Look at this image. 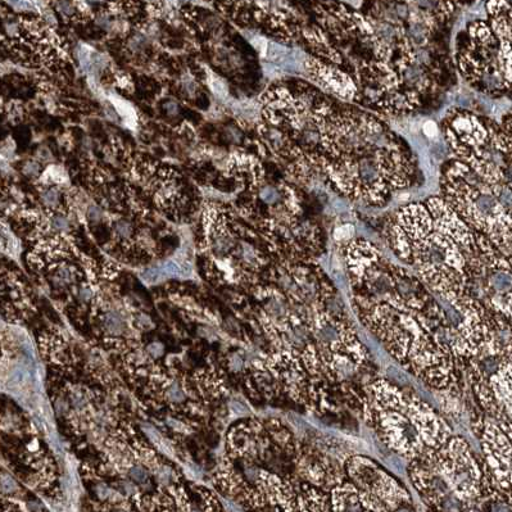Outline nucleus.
Returning <instances> with one entry per match:
<instances>
[{"mask_svg": "<svg viewBox=\"0 0 512 512\" xmlns=\"http://www.w3.org/2000/svg\"><path fill=\"white\" fill-rule=\"evenodd\" d=\"M20 491L15 479L11 475L0 471V495L11 496Z\"/></svg>", "mask_w": 512, "mask_h": 512, "instance_id": "f257e3e1", "label": "nucleus"}, {"mask_svg": "<svg viewBox=\"0 0 512 512\" xmlns=\"http://www.w3.org/2000/svg\"><path fill=\"white\" fill-rule=\"evenodd\" d=\"M104 326L111 334L119 335L125 332V323L119 315L110 314L104 320Z\"/></svg>", "mask_w": 512, "mask_h": 512, "instance_id": "f03ea898", "label": "nucleus"}, {"mask_svg": "<svg viewBox=\"0 0 512 512\" xmlns=\"http://www.w3.org/2000/svg\"><path fill=\"white\" fill-rule=\"evenodd\" d=\"M113 104H115L117 111H119L120 115L124 116L126 120L135 121V119H137V117L134 115L133 108H131L128 103L115 101V99H113Z\"/></svg>", "mask_w": 512, "mask_h": 512, "instance_id": "7ed1b4c3", "label": "nucleus"}, {"mask_svg": "<svg viewBox=\"0 0 512 512\" xmlns=\"http://www.w3.org/2000/svg\"><path fill=\"white\" fill-rule=\"evenodd\" d=\"M210 86L212 92H214L217 95V97L225 98L226 95H228V89H226V85L222 83L219 77H211Z\"/></svg>", "mask_w": 512, "mask_h": 512, "instance_id": "20e7f679", "label": "nucleus"}, {"mask_svg": "<svg viewBox=\"0 0 512 512\" xmlns=\"http://www.w3.org/2000/svg\"><path fill=\"white\" fill-rule=\"evenodd\" d=\"M167 396H169V400L172 402H183L185 400V394L181 391L178 383L171 385L169 392H167Z\"/></svg>", "mask_w": 512, "mask_h": 512, "instance_id": "39448f33", "label": "nucleus"}, {"mask_svg": "<svg viewBox=\"0 0 512 512\" xmlns=\"http://www.w3.org/2000/svg\"><path fill=\"white\" fill-rule=\"evenodd\" d=\"M129 475L131 479L138 483H144L148 479L146 470L140 468V466H134V468H131Z\"/></svg>", "mask_w": 512, "mask_h": 512, "instance_id": "423d86ee", "label": "nucleus"}, {"mask_svg": "<svg viewBox=\"0 0 512 512\" xmlns=\"http://www.w3.org/2000/svg\"><path fill=\"white\" fill-rule=\"evenodd\" d=\"M163 273L166 275L171 276H180L181 275V269L178 265L175 264V262H166L165 265L162 267Z\"/></svg>", "mask_w": 512, "mask_h": 512, "instance_id": "0eeeda50", "label": "nucleus"}, {"mask_svg": "<svg viewBox=\"0 0 512 512\" xmlns=\"http://www.w3.org/2000/svg\"><path fill=\"white\" fill-rule=\"evenodd\" d=\"M43 201L45 205L54 206L57 205L58 202V194L56 190H49V192H45L43 194Z\"/></svg>", "mask_w": 512, "mask_h": 512, "instance_id": "6e6552de", "label": "nucleus"}, {"mask_svg": "<svg viewBox=\"0 0 512 512\" xmlns=\"http://www.w3.org/2000/svg\"><path fill=\"white\" fill-rule=\"evenodd\" d=\"M116 231L120 237L128 238L131 234V226L128 224V222L121 221L119 224H117Z\"/></svg>", "mask_w": 512, "mask_h": 512, "instance_id": "1a4fd4ad", "label": "nucleus"}, {"mask_svg": "<svg viewBox=\"0 0 512 512\" xmlns=\"http://www.w3.org/2000/svg\"><path fill=\"white\" fill-rule=\"evenodd\" d=\"M269 47L270 48H267V52H269L271 60H276V58L284 56L285 52L283 48L278 47L276 44H270Z\"/></svg>", "mask_w": 512, "mask_h": 512, "instance_id": "9d476101", "label": "nucleus"}, {"mask_svg": "<svg viewBox=\"0 0 512 512\" xmlns=\"http://www.w3.org/2000/svg\"><path fill=\"white\" fill-rule=\"evenodd\" d=\"M149 355L154 357V359H158L163 355V346L160 343H152L148 346Z\"/></svg>", "mask_w": 512, "mask_h": 512, "instance_id": "9b49d317", "label": "nucleus"}, {"mask_svg": "<svg viewBox=\"0 0 512 512\" xmlns=\"http://www.w3.org/2000/svg\"><path fill=\"white\" fill-rule=\"evenodd\" d=\"M424 133L427 134L429 138H436L438 135L437 125L432 121H428L427 124L424 125Z\"/></svg>", "mask_w": 512, "mask_h": 512, "instance_id": "f8f14e48", "label": "nucleus"}, {"mask_svg": "<svg viewBox=\"0 0 512 512\" xmlns=\"http://www.w3.org/2000/svg\"><path fill=\"white\" fill-rule=\"evenodd\" d=\"M60 11L63 13V15L69 16L74 13V7H72L69 2H61Z\"/></svg>", "mask_w": 512, "mask_h": 512, "instance_id": "ddd939ff", "label": "nucleus"}, {"mask_svg": "<svg viewBox=\"0 0 512 512\" xmlns=\"http://www.w3.org/2000/svg\"><path fill=\"white\" fill-rule=\"evenodd\" d=\"M144 278L148 280V282L154 283L157 282L158 278H160V274H158L157 270H148Z\"/></svg>", "mask_w": 512, "mask_h": 512, "instance_id": "4468645a", "label": "nucleus"}, {"mask_svg": "<svg viewBox=\"0 0 512 512\" xmlns=\"http://www.w3.org/2000/svg\"><path fill=\"white\" fill-rule=\"evenodd\" d=\"M53 226L56 229H66L67 228V221L66 219H63V217H56V219L53 220Z\"/></svg>", "mask_w": 512, "mask_h": 512, "instance_id": "2eb2a0df", "label": "nucleus"}, {"mask_svg": "<svg viewBox=\"0 0 512 512\" xmlns=\"http://www.w3.org/2000/svg\"><path fill=\"white\" fill-rule=\"evenodd\" d=\"M169 425H170L171 428H174L175 430H178V432H181V430L185 429V425L181 424L180 421L169 420Z\"/></svg>", "mask_w": 512, "mask_h": 512, "instance_id": "dca6fc26", "label": "nucleus"}, {"mask_svg": "<svg viewBox=\"0 0 512 512\" xmlns=\"http://www.w3.org/2000/svg\"><path fill=\"white\" fill-rule=\"evenodd\" d=\"M80 297L83 298L84 301H88V299L92 297V292H90V289L88 288H83L81 289Z\"/></svg>", "mask_w": 512, "mask_h": 512, "instance_id": "f3484780", "label": "nucleus"}, {"mask_svg": "<svg viewBox=\"0 0 512 512\" xmlns=\"http://www.w3.org/2000/svg\"><path fill=\"white\" fill-rule=\"evenodd\" d=\"M165 107L167 108V111L172 113V115H175V113L178 112V106H176V103L174 102L167 103Z\"/></svg>", "mask_w": 512, "mask_h": 512, "instance_id": "a211bd4d", "label": "nucleus"}, {"mask_svg": "<svg viewBox=\"0 0 512 512\" xmlns=\"http://www.w3.org/2000/svg\"><path fill=\"white\" fill-rule=\"evenodd\" d=\"M29 170L30 171H27L29 172V174H35L36 171H38V166L34 165V163H29ZM27 167H26V170H27Z\"/></svg>", "mask_w": 512, "mask_h": 512, "instance_id": "6ab92c4d", "label": "nucleus"}, {"mask_svg": "<svg viewBox=\"0 0 512 512\" xmlns=\"http://www.w3.org/2000/svg\"><path fill=\"white\" fill-rule=\"evenodd\" d=\"M92 2H97V0H92Z\"/></svg>", "mask_w": 512, "mask_h": 512, "instance_id": "aec40b11", "label": "nucleus"}]
</instances>
